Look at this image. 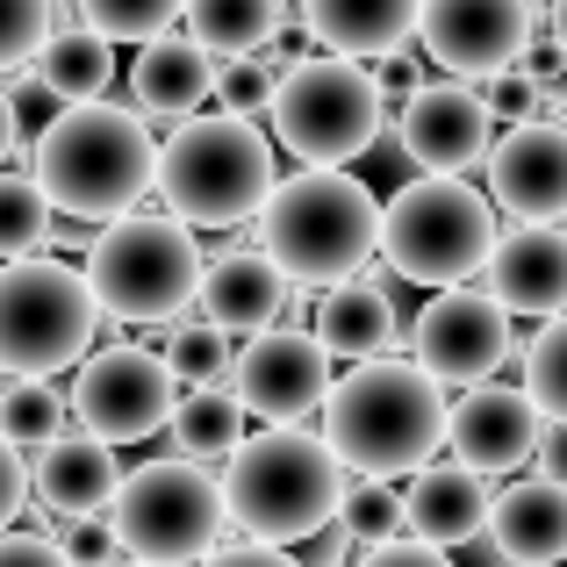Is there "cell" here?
<instances>
[{
	"label": "cell",
	"instance_id": "cell-1",
	"mask_svg": "<svg viewBox=\"0 0 567 567\" xmlns=\"http://www.w3.org/2000/svg\"><path fill=\"white\" fill-rule=\"evenodd\" d=\"M29 166H37V181H43L58 216L115 223L158 187V137H152V123H144V109L65 101V109L37 130Z\"/></svg>",
	"mask_w": 567,
	"mask_h": 567
},
{
	"label": "cell",
	"instance_id": "cell-2",
	"mask_svg": "<svg viewBox=\"0 0 567 567\" xmlns=\"http://www.w3.org/2000/svg\"><path fill=\"white\" fill-rule=\"evenodd\" d=\"M445 381L424 374L416 360H360L331 381L323 395V439L338 445L352 474H416L445 445Z\"/></svg>",
	"mask_w": 567,
	"mask_h": 567
},
{
	"label": "cell",
	"instance_id": "cell-3",
	"mask_svg": "<svg viewBox=\"0 0 567 567\" xmlns=\"http://www.w3.org/2000/svg\"><path fill=\"white\" fill-rule=\"evenodd\" d=\"M223 496H230L237 532H251L266 546H302L317 532H331L338 511H346V460L323 431L274 424L230 453Z\"/></svg>",
	"mask_w": 567,
	"mask_h": 567
},
{
	"label": "cell",
	"instance_id": "cell-4",
	"mask_svg": "<svg viewBox=\"0 0 567 567\" xmlns=\"http://www.w3.org/2000/svg\"><path fill=\"white\" fill-rule=\"evenodd\" d=\"M251 230L288 266L295 288H331L346 274H367V259L381 251V202L346 166H302L274 181Z\"/></svg>",
	"mask_w": 567,
	"mask_h": 567
},
{
	"label": "cell",
	"instance_id": "cell-5",
	"mask_svg": "<svg viewBox=\"0 0 567 567\" xmlns=\"http://www.w3.org/2000/svg\"><path fill=\"white\" fill-rule=\"evenodd\" d=\"M274 137L251 115H181L158 144V202L187 216L194 230H237L274 194Z\"/></svg>",
	"mask_w": 567,
	"mask_h": 567
},
{
	"label": "cell",
	"instance_id": "cell-6",
	"mask_svg": "<svg viewBox=\"0 0 567 567\" xmlns=\"http://www.w3.org/2000/svg\"><path fill=\"white\" fill-rule=\"evenodd\" d=\"M202 237L187 216L158 208H130L115 223H94V245H86V280H94L101 317L115 323H181L187 302H202Z\"/></svg>",
	"mask_w": 567,
	"mask_h": 567
},
{
	"label": "cell",
	"instance_id": "cell-7",
	"mask_svg": "<svg viewBox=\"0 0 567 567\" xmlns=\"http://www.w3.org/2000/svg\"><path fill=\"white\" fill-rule=\"evenodd\" d=\"M496 230V194H474L460 173H424L381 208V259L416 288H453V280H482Z\"/></svg>",
	"mask_w": 567,
	"mask_h": 567
},
{
	"label": "cell",
	"instance_id": "cell-8",
	"mask_svg": "<svg viewBox=\"0 0 567 567\" xmlns=\"http://www.w3.org/2000/svg\"><path fill=\"white\" fill-rule=\"evenodd\" d=\"M381 115H388V86L374 80L367 58H295L274 86V144L295 152L302 166H352V158L374 152L381 137Z\"/></svg>",
	"mask_w": 567,
	"mask_h": 567
},
{
	"label": "cell",
	"instance_id": "cell-9",
	"mask_svg": "<svg viewBox=\"0 0 567 567\" xmlns=\"http://www.w3.org/2000/svg\"><path fill=\"white\" fill-rule=\"evenodd\" d=\"M101 302L86 266L43 259H0V374H65L94 352Z\"/></svg>",
	"mask_w": 567,
	"mask_h": 567
},
{
	"label": "cell",
	"instance_id": "cell-10",
	"mask_svg": "<svg viewBox=\"0 0 567 567\" xmlns=\"http://www.w3.org/2000/svg\"><path fill=\"white\" fill-rule=\"evenodd\" d=\"M109 517H115V532H123V554L158 560V567H194L223 546L230 496H223V482L187 453V460H152V467L123 474Z\"/></svg>",
	"mask_w": 567,
	"mask_h": 567
},
{
	"label": "cell",
	"instance_id": "cell-11",
	"mask_svg": "<svg viewBox=\"0 0 567 567\" xmlns=\"http://www.w3.org/2000/svg\"><path fill=\"white\" fill-rule=\"evenodd\" d=\"M173 402H181V374H173L166 352H144V346H109V352H86L80 381H72V416L80 431L109 445H137L152 431L173 424Z\"/></svg>",
	"mask_w": 567,
	"mask_h": 567
},
{
	"label": "cell",
	"instance_id": "cell-12",
	"mask_svg": "<svg viewBox=\"0 0 567 567\" xmlns=\"http://www.w3.org/2000/svg\"><path fill=\"white\" fill-rule=\"evenodd\" d=\"M410 338H416V367H424V374H439L445 388L488 381L517 352L511 309H503L488 288H474V280H453V288L431 295Z\"/></svg>",
	"mask_w": 567,
	"mask_h": 567
},
{
	"label": "cell",
	"instance_id": "cell-13",
	"mask_svg": "<svg viewBox=\"0 0 567 567\" xmlns=\"http://www.w3.org/2000/svg\"><path fill=\"white\" fill-rule=\"evenodd\" d=\"M230 381H237V402L266 424H309L331 395V352H323L317 331H251L245 352L230 360Z\"/></svg>",
	"mask_w": 567,
	"mask_h": 567
},
{
	"label": "cell",
	"instance_id": "cell-14",
	"mask_svg": "<svg viewBox=\"0 0 567 567\" xmlns=\"http://www.w3.org/2000/svg\"><path fill=\"white\" fill-rule=\"evenodd\" d=\"M532 22H539L532 0H424L416 8V43L453 80H488V72L525 58Z\"/></svg>",
	"mask_w": 567,
	"mask_h": 567
},
{
	"label": "cell",
	"instance_id": "cell-15",
	"mask_svg": "<svg viewBox=\"0 0 567 567\" xmlns=\"http://www.w3.org/2000/svg\"><path fill=\"white\" fill-rule=\"evenodd\" d=\"M402 158H416L424 173H467L488 166V144H496V109H488L482 80H453L439 86H410L402 94Z\"/></svg>",
	"mask_w": 567,
	"mask_h": 567
},
{
	"label": "cell",
	"instance_id": "cell-16",
	"mask_svg": "<svg viewBox=\"0 0 567 567\" xmlns=\"http://www.w3.org/2000/svg\"><path fill=\"white\" fill-rule=\"evenodd\" d=\"M445 445H453V460H467L474 474H517L546 445V416H539V402L525 395V381L517 388L467 381L460 402L445 410Z\"/></svg>",
	"mask_w": 567,
	"mask_h": 567
},
{
	"label": "cell",
	"instance_id": "cell-17",
	"mask_svg": "<svg viewBox=\"0 0 567 567\" xmlns=\"http://www.w3.org/2000/svg\"><path fill=\"white\" fill-rule=\"evenodd\" d=\"M482 288L511 317H560L567 309V230L554 216H517L511 230H496Z\"/></svg>",
	"mask_w": 567,
	"mask_h": 567
},
{
	"label": "cell",
	"instance_id": "cell-18",
	"mask_svg": "<svg viewBox=\"0 0 567 567\" xmlns=\"http://www.w3.org/2000/svg\"><path fill=\"white\" fill-rule=\"evenodd\" d=\"M488 194L503 216H567V123L517 115L511 137L488 144Z\"/></svg>",
	"mask_w": 567,
	"mask_h": 567
},
{
	"label": "cell",
	"instance_id": "cell-19",
	"mask_svg": "<svg viewBox=\"0 0 567 567\" xmlns=\"http://www.w3.org/2000/svg\"><path fill=\"white\" fill-rule=\"evenodd\" d=\"M488 546L517 567L567 560V474L560 482L532 474V482L496 488V496H488Z\"/></svg>",
	"mask_w": 567,
	"mask_h": 567
},
{
	"label": "cell",
	"instance_id": "cell-20",
	"mask_svg": "<svg viewBox=\"0 0 567 567\" xmlns=\"http://www.w3.org/2000/svg\"><path fill=\"white\" fill-rule=\"evenodd\" d=\"M288 309V266L274 259L266 245H237L223 259H208L202 274V317L223 323V331H266Z\"/></svg>",
	"mask_w": 567,
	"mask_h": 567
},
{
	"label": "cell",
	"instance_id": "cell-21",
	"mask_svg": "<svg viewBox=\"0 0 567 567\" xmlns=\"http://www.w3.org/2000/svg\"><path fill=\"white\" fill-rule=\"evenodd\" d=\"M216 72H223V58L208 51L194 29H187V37L158 29V37L137 51V65H130V94H137L144 115L181 123V115H202V101L216 94Z\"/></svg>",
	"mask_w": 567,
	"mask_h": 567
},
{
	"label": "cell",
	"instance_id": "cell-22",
	"mask_svg": "<svg viewBox=\"0 0 567 567\" xmlns=\"http://www.w3.org/2000/svg\"><path fill=\"white\" fill-rule=\"evenodd\" d=\"M309 331L323 338V352H331V360L360 367V360H381V352L402 338V317H395V295H388V280L346 274V280H331V288H323L317 323H309Z\"/></svg>",
	"mask_w": 567,
	"mask_h": 567
},
{
	"label": "cell",
	"instance_id": "cell-23",
	"mask_svg": "<svg viewBox=\"0 0 567 567\" xmlns=\"http://www.w3.org/2000/svg\"><path fill=\"white\" fill-rule=\"evenodd\" d=\"M37 503L51 517H80V511H109L115 488H123V467H115V445L94 439V431H58L51 445H37Z\"/></svg>",
	"mask_w": 567,
	"mask_h": 567
},
{
	"label": "cell",
	"instance_id": "cell-24",
	"mask_svg": "<svg viewBox=\"0 0 567 567\" xmlns=\"http://www.w3.org/2000/svg\"><path fill=\"white\" fill-rule=\"evenodd\" d=\"M488 474H474L467 460L453 467H416L410 488H402V511H410V532L431 546H467L488 532Z\"/></svg>",
	"mask_w": 567,
	"mask_h": 567
},
{
	"label": "cell",
	"instance_id": "cell-25",
	"mask_svg": "<svg viewBox=\"0 0 567 567\" xmlns=\"http://www.w3.org/2000/svg\"><path fill=\"white\" fill-rule=\"evenodd\" d=\"M416 8H424V0H302V22L323 51L381 58V51H395V43H410Z\"/></svg>",
	"mask_w": 567,
	"mask_h": 567
},
{
	"label": "cell",
	"instance_id": "cell-26",
	"mask_svg": "<svg viewBox=\"0 0 567 567\" xmlns=\"http://www.w3.org/2000/svg\"><path fill=\"white\" fill-rule=\"evenodd\" d=\"M37 80L58 101H101L115 80V43L101 29H51V43L37 51Z\"/></svg>",
	"mask_w": 567,
	"mask_h": 567
},
{
	"label": "cell",
	"instance_id": "cell-27",
	"mask_svg": "<svg viewBox=\"0 0 567 567\" xmlns=\"http://www.w3.org/2000/svg\"><path fill=\"white\" fill-rule=\"evenodd\" d=\"M245 402H237V388H216V381H202V388H187L181 402H173V445L194 460H230L237 445H245Z\"/></svg>",
	"mask_w": 567,
	"mask_h": 567
},
{
	"label": "cell",
	"instance_id": "cell-28",
	"mask_svg": "<svg viewBox=\"0 0 567 567\" xmlns=\"http://www.w3.org/2000/svg\"><path fill=\"white\" fill-rule=\"evenodd\" d=\"M280 0H187V29L208 43L216 58H245V51H266L280 29Z\"/></svg>",
	"mask_w": 567,
	"mask_h": 567
},
{
	"label": "cell",
	"instance_id": "cell-29",
	"mask_svg": "<svg viewBox=\"0 0 567 567\" xmlns=\"http://www.w3.org/2000/svg\"><path fill=\"white\" fill-rule=\"evenodd\" d=\"M51 194H43L37 173H8L0 166V259H22V251H43L51 245Z\"/></svg>",
	"mask_w": 567,
	"mask_h": 567
},
{
	"label": "cell",
	"instance_id": "cell-30",
	"mask_svg": "<svg viewBox=\"0 0 567 567\" xmlns=\"http://www.w3.org/2000/svg\"><path fill=\"white\" fill-rule=\"evenodd\" d=\"M517 374H525V395L539 402V416L554 431H567V309L546 317V331L517 352Z\"/></svg>",
	"mask_w": 567,
	"mask_h": 567
},
{
	"label": "cell",
	"instance_id": "cell-31",
	"mask_svg": "<svg viewBox=\"0 0 567 567\" xmlns=\"http://www.w3.org/2000/svg\"><path fill=\"white\" fill-rule=\"evenodd\" d=\"M0 431L14 445H51L65 431V395L51 388V374H14L0 388Z\"/></svg>",
	"mask_w": 567,
	"mask_h": 567
},
{
	"label": "cell",
	"instance_id": "cell-32",
	"mask_svg": "<svg viewBox=\"0 0 567 567\" xmlns=\"http://www.w3.org/2000/svg\"><path fill=\"white\" fill-rule=\"evenodd\" d=\"M338 525H346L352 546H388V539H402V532H410V511H402V496L381 482V474H360V482L346 488Z\"/></svg>",
	"mask_w": 567,
	"mask_h": 567
},
{
	"label": "cell",
	"instance_id": "cell-33",
	"mask_svg": "<svg viewBox=\"0 0 567 567\" xmlns=\"http://www.w3.org/2000/svg\"><path fill=\"white\" fill-rule=\"evenodd\" d=\"M181 14H187V0H80V22L101 29L109 43H152Z\"/></svg>",
	"mask_w": 567,
	"mask_h": 567
},
{
	"label": "cell",
	"instance_id": "cell-34",
	"mask_svg": "<svg viewBox=\"0 0 567 567\" xmlns=\"http://www.w3.org/2000/svg\"><path fill=\"white\" fill-rule=\"evenodd\" d=\"M288 65H295L288 51H245V58H223L216 94L230 101L237 115H266V109H274V86H280V72H288Z\"/></svg>",
	"mask_w": 567,
	"mask_h": 567
},
{
	"label": "cell",
	"instance_id": "cell-35",
	"mask_svg": "<svg viewBox=\"0 0 567 567\" xmlns=\"http://www.w3.org/2000/svg\"><path fill=\"white\" fill-rule=\"evenodd\" d=\"M166 360H173V374H181L187 388H202V381H223V374H230V360H237V352H230V331H223V323H187L181 317V331H173L166 338Z\"/></svg>",
	"mask_w": 567,
	"mask_h": 567
},
{
	"label": "cell",
	"instance_id": "cell-36",
	"mask_svg": "<svg viewBox=\"0 0 567 567\" xmlns=\"http://www.w3.org/2000/svg\"><path fill=\"white\" fill-rule=\"evenodd\" d=\"M51 29H58V0H0V72L37 65Z\"/></svg>",
	"mask_w": 567,
	"mask_h": 567
},
{
	"label": "cell",
	"instance_id": "cell-37",
	"mask_svg": "<svg viewBox=\"0 0 567 567\" xmlns=\"http://www.w3.org/2000/svg\"><path fill=\"white\" fill-rule=\"evenodd\" d=\"M65 554H72V567H109V560H123V532H115V517L109 511L65 517Z\"/></svg>",
	"mask_w": 567,
	"mask_h": 567
},
{
	"label": "cell",
	"instance_id": "cell-38",
	"mask_svg": "<svg viewBox=\"0 0 567 567\" xmlns=\"http://www.w3.org/2000/svg\"><path fill=\"white\" fill-rule=\"evenodd\" d=\"M482 94H488V109H496V115H532V109H539V80H532L525 65L488 72V80H482Z\"/></svg>",
	"mask_w": 567,
	"mask_h": 567
},
{
	"label": "cell",
	"instance_id": "cell-39",
	"mask_svg": "<svg viewBox=\"0 0 567 567\" xmlns=\"http://www.w3.org/2000/svg\"><path fill=\"white\" fill-rule=\"evenodd\" d=\"M0 567H72L65 539H43V532H0Z\"/></svg>",
	"mask_w": 567,
	"mask_h": 567
},
{
	"label": "cell",
	"instance_id": "cell-40",
	"mask_svg": "<svg viewBox=\"0 0 567 567\" xmlns=\"http://www.w3.org/2000/svg\"><path fill=\"white\" fill-rule=\"evenodd\" d=\"M29 467H22V445L8 439V431H0V532L14 525V517H22V503H29Z\"/></svg>",
	"mask_w": 567,
	"mask_h": 567
},
{
	"label": "cell",
	"instance_id": "cell-41",
	"mask_svg": "<svg viewBox=\"0 0 567 567\" xmlns=\"http://www.w3.org/2000/svg\"><path fill=\"white\" fill-rule=\"evenodd\" d=\"M360 567H453L445 560V546H431V539H388V546H367V560Z\"/></svg>",
	"mask_w": 567,
	"mask_h": 567
},
{
	"label": "cell",
	"instance_id": "cell-42",
	"mask_svg": "<svg viewBox=\"0 0 567 567\" xmlns=\"http://www.w3.org/2000/svg\"><path fill=\"white\" fill-rule=\"evenodd\" d=\"M194 567H302L288 554V546H266V539H251V546H216L208 560H194Z\"/></svg>",
	"mask_w": 567,
	"mask_h": 567
},
{
	"label": "cell",
	"instance_id": "cell-43",
	"mask_svg": "<svg viewBox=\"0 0 567 567\" xmlns=\"http://www.w3.org/2000/svg\"><path fill=\"white\" fill-rule=\"evenodd\" d=\"M517 65H525L539 86H560V80H567V43H560V37H539V29H532V43H525V58H517Z\"/></svg>",
	"mask_w": 567,
	"mask_h": 567
},
{
	"label": "cell",
	"instance_id": "cell-44",
	"mask_svg": "<svg viewBox=\"0 0 567 567\" xmlns=\"http://www.w3.org/2000/svg\"><path fill=\"white\" fill-rule=\"evenodd\" d=\"M58 109H65V101H58V94H51V86H43V80H37V72H29V80H22V86H14V123H22V130H43V123H51V115H58Z\"/></svg>",
	"mask_w": 567,
	"mask_h": 567
},
{
	"label": "cell",
	"instance_id": "cell-45",
	"mask_svg": "<svg viewBox=\"0 0 567 567\" xmlns=\"http://www.w3.org/2000/svg\"><path fill=\"white\" fill-rule=\"evenodd\" d=\"M14 144H22V123H14V94L0 86V166L14 158Z\"/></svg>",
	"mask_w": 567,
	"mask_h": 567
},
{
	"label": "cell",
	"instance_id": "cell-46",
	"mask_svg": "<svg viewBox=\"0 0 567 567\" xmlns=\"http://www.w3.org/2000/svg\"><path fill=\"white\" fill-rule=\"evenodd\" d=\"M554 37L567 43V0H554Z\"/></svg>",
	"mask_w": 567,
	"mask_h": 567
},
{
	"label": "cell",
	"instance_id": "cell-47",
	"mask_svg": "<svg viewBox=\"0 0 567 567\" xmlns=\"http://www.w3.org/2000/svg\"><path fill=\"white\" fill-rule=\"evenodd\" d=\"M109 567H158V560H137V554H130V560H109Z\"/></svg>",
	"mask_w": 567,
	"mask_h": 567
},
{
	"label": "cell",
	"instance_id": "cell-48",
	"mask_svg": "<svg viewBox=\"0 0 567 567\" xmlns=\"http://www.w3.org/2000/svg\"><path fill=\"white\" fill-rule=\"evenodd\" d=\"M488 567H517V560H503V554H496V560H488Z\"/></svg>",
	"mask_w": 567,
	"mask_h": 567
},
{
	"label": "cell",
	"instance_id": "cell-49",
	"mask_svg": "<svg viewBox=\"0 0 567 567\" xmlns=\"http://www.w3.org/2000/svg\"><path fill=\"white\" fill-rule=\"evenodd\" d=\"M0 388H8V374H0Z\"/></svg>",
	"mask_w": 567,
	"mask_h": 567
}]
</instances>
